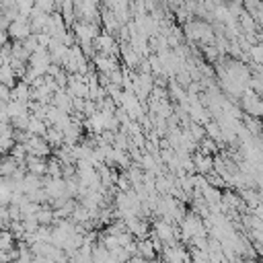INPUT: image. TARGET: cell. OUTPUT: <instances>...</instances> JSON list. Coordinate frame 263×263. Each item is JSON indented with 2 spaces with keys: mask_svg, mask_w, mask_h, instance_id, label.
Returning <instances> with one entry per match:
<instances>
[{
  "mask_svg": "<svg viewBox=\"0 0 263 263\" xmlns=\"http://www.w3.org/2000/svg\"><path fill=\"white\" fill-rule=\"evenodd\" d=\"M41 185H43L41 177H37V175H31V173H25V177H23V183H21V187H23V193H25V195H29V193H33V191L41 189Z\"/></svg>",
  "mask_w": 263,
  "mask_h": 263,
  "instance_id": "obj_9",
  "label": "cell"
},
{
  "mask_svg": "<svg viewBox=\"0 0 263 263\" xmlns=\"http://www.w3.org/2000/svg\"><path fill=\"white\" fill-rule=\"evenodd\" d=\"M115 187H118V191H122V193H126V191H130V189H132V185H130V181H128V177H126V173H124V171H118Z\"/></svg>",
  "mask_w": 263,
  "mask_h": 263,
  "instance_id": "obj_23",
  "label": "cell"
},
{
  "mask_svg": "<svg viewBox=\"0 0 263 263\" xmlns=\"http://www.w3.org/2000/svg\"><path fill=\"white\" fill-rule=\"evenodd\" d=\"M35 243H49L51 241V226H39L35 232Z\"/></svg>",
  "mask_w": 263,
  "mask_h": 263,
  "instance_id": "obj_21",
  "label": "cell"
},
{
  "mask_svg": "<svg viewBox=\"0 0 263 263\" xmlns=\"http://www.w3.org/2000/svg\"><path fill=\"white\" fill-rule=\"evenodd\" d=\"M197 152L201 156H216L218 154V144L210 138H203V140L197 142Z\"/></svg>",
  "mask_w": 263,
  "mask_h": 263,
  "instance_id": "obj_14",
  "label": "cell"
},
{
  "mask_svg": "<svg viewBox=\"0 0 263 263\" xmlns=\"http://www.w3.org/2000/svg\"><path fill=\"white\" fill-rule=\"evenodd\" d=\"M136 251H138V257L146 259V261H154V259H156V253H154V249H152L150 239L136 241Z\"/></svg>",
  "mask_w": 263,
  "mask_h": 263,
  "instance_id": "obj_11",
  "label": "cell"
},
{
  "mask_svg": "<svg viewBox=\"0 0 263 263\" xmlns=\"http://www.w3.org/2000/svg\"><path fill=\"white\" fill-rule=\"evenodd\" d=\"M199 193H201V199H203V203H206L208 208L218 206V203H220V197H222V191L216 189V187H212V185H206Z\"/></svg>",
  "mask_w": 263,
  "mask_h": 263,
  "instance_id": "obj_8",
  "label": "cell"
},
{
  "mask_svg": "<svg viewBox=\"0 0 263 263\" xmlns=\"http://www.w3.org/2000/svg\"><path fill=\"white\" fill-rule=\"evenodd\" d=\"M21 45H23V49L27 51L29 56H31V54H35V51L39 49V45H37V39H35V35H29L27 39H23V41H21Z\"/></svg>",
  "mask_w": 263,
  "mask_h": 263,
  "instance_id": "obj_24",
  "label": "cell"
},
{
  "mask_svg": "<svg viewBox=\"0 0 263 263\" xmlns=\"http://www.w3.org/2000/svg\"><path fill=\"white\" fill-rule=\"evenodd\" d=\"M13 126L11 124H0V138H13Z\"/></svg>",
  "mask_w": 263,
  "mask_h": 263,
  "instance_id": "obj_28",
  "label": "cell"
},
{
  "mask_svg": "<svg viewBox=\"0 0 263 263\" xmlns=\"http://www.w3.org/2000/svg\"><path fill=\"white\" fill-rule=\"evenodd\" d=\"M249 60H253V66H259L263 62V43H255L249 47Z\"/></svg>",
  "mask_w": 263,
  "mask_h": 263,
  "instance_id": "obj_18",
  "label": "cell"
},
{
  "mask_svg": "<svg viewBox=\"0 0 263 263\" xmlns=\"http://www.w3.org/2000/svg\"><path fill=\"white\" fill-rule=\"evenodd\" d=\"M93 66H95L97 74H109V72L120 68V62H118V58L103 56V54H99V51H97V56L93 58Z\"/></svg>",
  "mask_w": 263,
  "mask_h": 263,
  "instance_id": "obj_1",
  "label": "cell"
},
{
  "mask_svg": "<svg viewBox=\"0 0 263 263\" xmlns=\"http://www.w3.org/2000/svg\"><path fill=\"white\" fill-rule=\"evenodd\" d=\"M45 163H47V159H37V156L27 154V159H25V169H27V173H31V175L45 177Z\"/></svg>",
  "mask_w": 263,
  "mask_h": 263,
  "instance_id": "obj_6",
  "label": "cell"
},
{
  "mask_svg": "<svg viewBox=\"0 0 263 263\" xmlns=\"http://www.w3.org/2000/svg\"><path fill=\"white\" fill-rule=\"evenodd\" d=\"M97 111H99V107H97L95 101H84V109H82V115H84V118H91V115H95Z\"/></svg>",
  "mask_w": 263,
  "mask_h": 263,
  "instance_id": "obj_26",
  "label": "cell"
},
{
  "mask_svg": "<svg viewBox=\"0 0 263 263\" xmlns=\"http://www.w3.org/2000/svg\"><path fill=\"white\" fill-rule=\"evenodd\" d=\"M7 113H9V120L21 118V115H29L27 103H19V101H9V103H7Z\"/></svg>",
  "mask_w": 263,
  "mask_h": 263,
  "instance_id": "obj_12",
  "label": "cell"
},
{
  "mask_svg": "<svg viewBox=\"0 0 263 263\" xmlns=\"http://www.w3.org/2000/svg\"><path fill=\"white\" fill-rule=\"evenodd\" d=\"M9 37H13V41H23L31 35V29H29V21H15L9 25L7 29Z\"/></svg>",
  "mask_w": 263,
  "mask_h": 263,
  "instance_id": "obj_4",
  "label": "cell"
},
{
  "mask_svg": "<svg viewBox=\"0 0 263 263\" xmlns=\"http://www.w3.org/2000/svg\"><path fill=\"white\" fill-rule=\"evenodd\" d=\"M5 43H9V33L7 31H0V47H3Z\"/></svg>",
  "mask_w": 263,
  "mask_h": 263,
  "instance_id": "obj_30",
  "label": "cell"
},
{
  "mask_svg": "<svg viewBox=\"0 0 263 263\" xmlns=\"http://www.w3.org/2000/svg\"><path fill=\"white\" fill-rule=\"evenodd\" d=\"M45 130H47V126H45L41 120H37V118H33V115H29V124H27V130H25L29 136H39V138H43Z\"/></svg>",
  "mask_w": 263,
  "mask_h": 263,
  "instance_id": "obj_16",
  "label": "cell"
},
{
  "mask_svg": "<svg viewBox=\"0 0 263 263\" xmlns=\"http://www.w3.org/2000/svg\"><path fill=\"white\" fill-rule=\"evenodd\" d=\"M51 64V60H49V54H47V49H37L35 54H31L29 56V62H27V66L29 68H33L39 76H43L45 74V70H47V66Z\"/></svg>",
  "mask_w": 263,
  "mask_h": 263,
  "instance_id": "obj_2",
  "label": "cell"
},
{
  "mask_svg": "<svg viewBox=\"0 0 263 263\" xmlns=\"http://www.w3.org/2000/svg\"><path fill=\"white\" fill-rule=\"evenodd\" d=\"M185 255H187V251L183 249L181 243H175V245L163 249V261L165 263H183Z\"/></svg>",
  "mask_w": 263,
  "mask_h": 263,
  "instance_id": "obj_3",
  "label": "cell"
},
{
  "mask_svg": "<svg viewBox=\"0 0 263 263\" xmlns=\"http://www.w3.org/2000/svg\"><path fill=\"white\" fill-rule=\"evenodd\" d=\"M21 224H23V230L29 232V235H33V232L39 228V222H37L35 214H33V216H23V218H21Z\"/></svg>",
  "mask_w": 263,
  "mask_h": 263,
  "instance_id": "obj_20",
  "label": "cell"
},
{
  "mask_svg": "<svg viewBox=\"0 0 263 263\" xmlns=\"http://www.w3.org/2000/svg\"><path fill=\"white\" fill-rule=\"evenodd\" d=\"M45 177H49V179H62V163L58 161V159H51L45 163Z\"/></svg>",
  "mask_w": 263,
  "mask_h": 263,
  "instance_id": "obj_15",
  "label": "cell"
},
{
  "mask_svg": "<svg viewBox=\"0 0 263 263\" xmlns=\"http://www.w3.org/2000/svg\"><path fill=\"white\" fill-rule=\"evenodd\" d=\"M43 140L47 142V146L51 150H54V148H58V146L64 144V134L60 130H56V128H47L45 134H43Z\"/></svg>",
  "mask_w": 263,
  "mask_h": 263,
  "instance_id": "obj_10",
  "label": "cell"
},
{
  "mask_svg": "<svg viewBox=\"0 0 263 263\" xmlns=\"http://www.w3.org/2000/svg\"><path fill=\"white\" fill-rule=\"evenodd\" d=\"M11 159H15L19 165H23L25 163V159H27V150H25V144H15L13 148H11Z\"/></svg>",
  "mask_w": 263,
  "mask_h": 263,
  "instance_id": "obj_19",
  "label": "cell"
},
{
  "mask_svg": "<svg viewBox=\"0 0 263 263\" xmlns=\"http://www.w3.org/2000/svg\"><path fill=\"white\" fill-rule=\"evenodd\" d=\"M9 113H7V103H0V124H9Z\"/></svg>",
  "mask_w": 263,
  "mask_h": 263,
  "instance_id": "obj_29",
  "label": "cell"
},
{
  "mask_svg": "<svg viewBox=\"0 0 263 263\" xmlns=\"http://www.w3.org/2000/svg\"><path fill=\"white\" fill-rule=\"evenodd\" d=\"M11 101H19V103L31 101V86L25 84L23 80H19V82L11 89Z\"/></svg>",
  "mask_w": 263,
  "mask_h": 263,
  "instance_id": "obj_7",
  "label": "cell"
},
{
  "mask_svg": "<svg viewBox=\"0 0 263 263\" xmlns=\"http://www.w3.org/2000/svg\"><path fill=\"white\" fill-rule=\"evenodd\" d=\"M31 11H33V3H31V0H17V13L19 15H23V17L29 19Z\"/></svg>",
  "mask_w": 263,
  "mask_h": 263,
  "instance_id": "obj_25",
  "label": "cell"
},
{
  "mask_svg": "<svg viewBox=\"0 0 263 263\" xmlns=\"http://www.w3.org/2000/svg\"><path fill=\"white\" fill-rule=\"evenodd\" d=\"M19 169V163L15 159H11V156H5L3 161H0V177L7 179V177H13Z\"/></svg>",
  "mask_w": 263,
  "mask_h": 263,
  "instance_id": "obj_13",
  "label": "cell"
},
{
  "mask_svg": "<svg viewBox=\"0 0 263 263\" xmlns=\"http://www.w3.org/2000/svg\"><path fill=\"white\" fill-rule=\"evenodd\" d=\"M35 218H37L39 226H51L54 224V210L51 208H41L39 212L35 214Z\"/></svg>",
  "mask_w": 263,
  "mask_h": 263,
  "instance_id": "obj_17",
  "label": "cell"
},
{
  "mask_svg": "<svg viewBox=\"0 0 263 263\" xmlns=\"http://www.w3.org/2000/svg\"><path fill=\"white\" fill-rule=\"evenodd\" d=\"M35 39H37V45H39V49H47V45H49V35L47 33H35Z\"/></svg>",
  "mask_w": 263,
  "mask_h": 263,
  "instance_id": "obj_27",
  "label": "cell"
},
{
  "mask_svg": "<svg viewBox=\"0 0 263 263\" xmlns=\"http://www.w3.org/2000/svg\"><path fill=\"white\" fill-rule=\"evenodd\" d=\"M212 159H214V156H201L199 152H195L191 156V163L195 167V173L197 175H203V177L212 173Z\"/></svg>",
  "mask_w": 263,
  "mask_h": 263,
  "instance_id": "obj_5",
  "label": "cell"
},
{
  "mask_svg": "<svg viewBox=\"0 0 263 263\" xmlns=\"http://www.w3.org/2000/svg\"><path fill=\"white\" fill-rule=\"evenodd\" d=\"M199 54H203L208 62H216V60L220 58V51L216 49V45H203Z\"/></svg>",
  "mask_w": 263,
  "mask_h": 263,
  "instance_id": "obj_22",
  "label": "cell"
}]
</instances>
